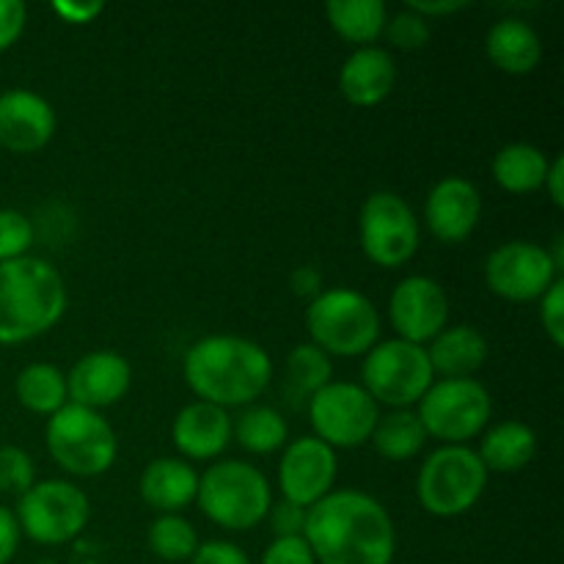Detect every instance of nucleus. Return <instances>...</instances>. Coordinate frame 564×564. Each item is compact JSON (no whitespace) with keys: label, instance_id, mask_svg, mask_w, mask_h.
Wrapping results in <instances>:
<instances>
[{"label":"nucleus","instance_id":"f257e3e1","mask_svg":"<svg viewBox=\"0 0 564 564\" xmlns=\"http://www.w3.org/2000/svg\"><path fill=\"white\" fill-rule=\"evenodd\" d=\"M303 540L317 564H394L397 529L389 510L364 490H330L308 507Z\"/></svg>","mask_w":564,"mask_h":564},{"label":"nucleus","instance_id":"f03ea898","mask_svg":"<svg viewBox=\"0 0 564 564\" xmlns=\"http://www.w3.org/2000/svg\"><path fill=\"white\" fill-rule=\"evenodd\" d=\"M182 375L202 402L229 408H248L273 383V358L246 336H204L182 361Z\"/></svg>","mask_w":564,"mask_h":564},{"label":"nucleus","instance_id":"7ed1b4c3","mask_svg":"<svg viewBox=\"0 0 564 564\" xmlns=\"http://www.w3.org/2000/svg\"><path fill=\"white\" fill-rule=\"evenodd\" d=\"M66 303L64 279L47 259L0 262V345H25L53 330Z\"/></svg>","mask_w":564,"mask_h":564},{"label":"nucleus","instance_id":"20e7f679","mask_svg":"<svg viewBox=\"0 0 564 564\" xmlns=\"http://www.w3.org/2000/svg\"><path fill=\"white\" fill-rule=\"evenodd\" d=\"M198 510L226 532H251L268 518L273 488L253 463L218 460L198 474Z\"/></svg>","mask_w":564,"mask_h":564},{"label":"nucleus","instance_id":"39448f33","mask_svg":"<svg viewBox=\"0 0 564 564\" xmlns=\"http://www.w3.org/2000/svg\"><path fill=\"white\" fill-rule=\"evenodd\" d=\"M306 330L325 356H367L380 339V312L358 290L334 286L308 303Z\"/></svg>","mask_w":564,"mask_h":564},{"label":"nucleus","instance_id":"423d86ee","mask_svg":"<svg viewBox=\"0 0 564 564\" xmlns=\"http://www.w3.org/2000/svg\"><path fill=\"white\" fill-rule=\"evenodd\" d=\"M488 468L471 446H438L424 457L416 499L435 518H460L479 505L488 488Z\"/></svg>","mask_w":564,"mask_h":564},{"label":"nucleus","instance_id":"0eeeda50","mask_svg":"<svg viewBox=\"0 0 564 564\" xmlns=\"http://www.w3.org/2000/svg\"><path fill=\"white\" fill-rule=\"evenodd\" d=\"M47 452L66 474L80 479L110 471L119 455V441L108 419L91 408L66 402L47 419L44 427Z\"/></svg>","mask_w":564,"mask_h":564},{"label":"nucleus","instance_id":"6e6552de","mask_svg":"<svg viewBox=\"0 0 564 564\" xmlns=\"http://www.w3.org/2000/svg\"><path fill=\"white\" fill-rule=\"evenodd\" d=\"M419 422L441 446H468L494 416V397L477 378L433 380L419 400Z\"/></svg>","mask_w":564,"mask_h":564},{"label":"nucleus","instance_id":"1a4fd4ad","mask_svg":"<svg viewBox=\"0 0 564 564\" xmlns=\"http://www.w3.org/2000/svg\"><path fill=\"white\" fill-rule=\"evenodd\" d=\"M435 375L430 367L427 350L402 339L378 341L364 356L361 386L378 405L391 411H405L419 405Z\"/></svg>","mask_w":564,"mask_h":564},{"label":"nucleus","instance_id":"9d476101","mask_svg":"<svg viewBox=\"0 0 564 564\" xmlns=\"http://www.w3.org/2000/svg\"><path fill=\"white\" fill-rule=\"evenodd\" d=\"M20 532L39 545H66L80 538L91 518V501L66 479L33 482L14 510Z\"/></svg>","mask_w":564,"mask_h":564},{"label":"nucleus","instance_id":"9b49d317","mask_svg":"<svg viewBox=\"0 0 564 564\" xmlns=\"http://www.w3.org/2000/svg\"><path fill=\"white\" fill-rule=\"evenodd\" d=\"M358 242L367 259L378 268H402L411 262L422 242V226L411 204L391 191H375L361 204Z\"/></svg>","mask_w":564,"mask_h":564},{"label":"nucleus","instance_id":"f8f14e48","mask_svg":"<svg viewBox=\"0 0 564 564\" xmlns=\"http://www.w3.org/2000/svg\"><path fill=\"white\" fill-rule=\"evenodd\" d=\"M306 411L314 438L328 444L334 452L358 449L367 444L380 419L378 402L364 391L361 383L350 380H330L308 400Z\"/></svg>","mask_w":564,"mask_h":564},{"label":"nucleus","instance_id":"ddd939ff","mask_svg":"<svg viewBox=\"0 0 564 564\" xmlns=\"http://www.w3.org/2000/svg\"><path fill=\"white\" fill-rule=\"evenodd\" d=\"M560 279L549 248L532 240H510L485 259V284L501 301L534 303Z\"/></svg>","mask_w":564,"mask_h":564},{"label":"nucleus","instance_id":"4468645a","mask_svg":"<svg viewBox=\"0 0 564 564\" xmlns=\"http://www.w3.org/2000/svg\"><path fill=\"white\" fill-rule=\"evenodd\" d=\"M389 319L397 339L424 347L449 325V297L430 275H408L391 292Z\"/></svg>","mask_w":564,"mask_h":564},{"label":"nucleus","instance_id":"2eb2a0df","mask_svg":"<svg viewBox=\"0 0 564 564\" xmlns=\"http://www.w3.org/2000/svg\"><path fill=\"white\" fill-rule=\"evenodd\" d=\"M336 474H339V460L328 444L314 435L290 441L279 463L281 499L308 510L334 490Z\"/></svg>","mask_w":564,"mask_h":564},{"label":"nucleus","instance_id":"dca6fc26","mask_svg":"<svg viewBox=\"0 0 564 564\" xmlns=\"http://www.w3.org/2000/svg\"><path fill=\"white\" fill-rule=\"evenodd\" d=\"M482 218V196L466 176H444L424 202V226L444 246L466 242Z\"/></svg>","mask_w":564,"mask_h":564},{"label":"nucleus","instance_id":"f3484780","mask_svg":"<svg viewBox=\"0 0 564 564\" xmlns=\"http://www.w3.org/2000/svg\"><path fill=\"white\" fill-rule=\"evenodd\" d=\"M132 383V367L121 352L116 350H94L86 352L75 367L66 372V394L72 405L102 408L116 405L127 397Z\"/></svg>","mask_w":564,"mask_h":564},{"label":"nucleus","instance_id":"a211bd4d","mask_svg":"<svg viewBox=\"0 0 564 564\" xmlns=\"http://www.w3.org/2000/svg\"><path fill=\"white\" fill-rule=\"evenodd\" d=\"M53 135L55 110L47 99L28 88L0 94V147L14 154H36Z\"/></svg>","mask_w":564,"mask_h":564},{"label":"nucleus","instance_id":"6ab92c4d","mask_svg":"<svg viewBox=\"0 0 564 564\" xmlns=\"http://www.w3.org/2000/svg\"><path fill=\"white\" fill-rule=\"evenodd\" d=\"M171 441L182 460H215L231 444V416L229 411L209 402H191L182 408L171 424Z\"/></svg>","mask_w":564,"mask_h":564},{"label":"nucleus","instance_id":"aec40b11","mask_svg":"<svg viewBox=\"0 0 564 564\" xmlns=\"http://www.w3.org/2000/svg\"><path fill=\"white\" fill-rule=\"evenodd\" d=\"M394 55L383 47H358L339 69V91L356 108H375L394 91Z\"/></svg>","mask_w":564,"mask_h":564},{"label":"nucleus","instance_id":"412c9836","mask_svg":"<svg viewBox=\"0 0 564 564\" xmlns=\"http://www.w3.org/2000/svg\"><path fill=\"white\" fill-rule=\"evenodd\" d=\"M138 494L160 516H180L196 501L198 471L182 457H158L141 471Z\"/></svg>","mask_w":564,"mask_h":564},{"label":"nucleus","instance_id":"4be33fe9","mask_svg":"<svg viewBox=\"0 0 564 564\" xmlns=\"http://www.w3.org/2000/svg\"><path fill=\"white\" fill-rule=\"evenodd\" d=\"M424 350L433 375H438L441 380L474 378L490 356V345L482 330L466 323L446 325Z\"/></svg>","mask_w":564,"mask_h":564},{"label":"nucleus","instance_id":"5701e85b","mask_svg":"<svg viewBox=\"0 0 564 564\" xmlns=\"http://www.w3.org/2000/svg\"><path fill=\"white\" fill-rule=\"evenodd\" d=\"M485 53L505 75H532L543 61V39L521 17H505L488 31Z\"/></svg>","mask_w":564,"mask_h":564},{"label":"nucleus","instance_id":"b1692460","mask_svg":"<svg viewBox=\"0 0 564 564\" xmlns=\"http://www.w3.org/2000/svg\"><path fill=\"white\" fill-rule=\"evenodd\" d=\"M477 455L488 474L523 471L538 455V435L529 424L516 422V419L499 422L482 435Z\"/></svg>","mask_w":564,"mask_h":564},{"label":"nucleus","instance_id":"393cba45","mask_svg":"<svg viewBox=\"0 0 564 564\" xmlns=\"http://www.w3.org/2000/svg\"><path fill=\"white\" fill-rule=\"evenodd\" d=\"M549 165L551 160L543 149H538L534 143L516 141L496 152L490 174L501 191L512 193V196H529V193L543 191Z\"/></svg>","mask_w":564,"mask_h":564},{"label":"nucleus","instance_id":"a878e982","mask_svg":"<svg viewBox=\"0 0 564 564\" xmlns=\"http://www.w3.org/2000/svg\"><path fill=\"white\" fill-rule=\"evenodd\" d=\"M330 28L339 39L358 47H375L389 22L383 0H330L325 6Z\"/></svg>","mask_w":564,"mask_h":564},{"label":"nucleus","instance_id":"bb28decb","mask_svg":"<svg viewBox=\"0 0 564 564\" xmlns=\"http://www.w3.org/2000/svg\"><path fill=\"white\" fill-rule=\"evenodd\" d=\"M334 380V364L330 356H325L319 347H314L312 341L306 345H297L295 350L286 356L284 364V400L290 402V408H306L308 400L317 394L319 389Z\"/></svg>","mask_w":564,"mask_h":564},{"label":"nucleus","instance_id":"cd10ccee","mask_svg":"<svg viewBox=\"0 0 564 564\" xmlns=\"http://www.w3.org/2000/svg\"><path fill=\"white\" fill-rule=\"evenodd\" d=\"M427 430L419 422L416 411L405 408V411L380 413L369 444L375 446V452H378L383 460L405 463L413 460V457L427 446Z\"/></svg>","mask_w":564,"mask_h":564},{"label":"nucleus","instance_id":"c85d7f7f","mask_svg":"<svg viewBox=\"0 0 564 564\" xmlns=\"http://www.w3.org/2000/svg\"><path fill=\"white\" fill-rule=\"evenodd\" d=\"M14 394L17 402L25 411L50 419L69 402V394H66V372H61L55 364H28L17 375Z\"/></svg>","mask_w":564,"mask_h":564},{"label":"nucleus","instance_id":"c756f323","mask_svg":"<svg viewBox=\"0 0 564 564\" xmlns=\"http://www.w3.org/2000/svg\"><path fill=\"white\" fill-rule=\"evenodd\" d=\"M231 438L251 455H273L290 444V427L275 408L253 402L231 422Z\"/></svg>","mask_w":564,"mask_h":564},{"label":"nucleus","instance_id":"7c9ffc66","mask_svg":"<svg viewBox=\"0 0 564 564\" xmlns=\"http://www.w3.org/2000/svg\"><path fill=\"white\" fill-rule=\"evenodd\" d=\"M149 549L163 562H191L198 549V534L187 518L182 516H160L149 527Z\"/></svg>","mask_w":564,"mask_h":564},{"label":"nucleus","instance_id":"2f4dec72","mask_svg":"<svg viewBox=\"0 0 564 564\" xmlns=\"http://www.w3.org/2000/svg\"><path fill=\"white\" fill-rule=\"evenodd\" d=\"M36 240L33 220L20 209H0V262L22 259Z\"/></svg>","mask_w":564,"mask_h":564},{"label":"nucleus","instance_id":"473e14b6","mask_svg":"<svg viewBox=\"0 0 564 564\" xmlns=\"http://www.w3.org/2000/svg\"><path fill=\"white\" fill-rule=\"evenodd\" d=\"M383 36L389 39L391 47L405 50V53H416V50L427 47L430 44V39H433V25H430V20L419 17L416 11L405 9L400 11V14L389 17Z\"/></svg>","mask_w":564,"mask_h":564},{"label":"nucleus","instance_id":"72a5a7b5","mask_svg":"<svg viewBox=\"0 0 564 564\" xmlns=\"http://www.w3.org/2000/svg\"><path fill=\"white\" fill-rule=\"evenodd\" d=\"M36 482V466L20 446H0V494L22 496Z\"/></svg>","mask_w":564,"mask_h":564},{"label":"nucleus","instance_id":"f704fd0d","mask_svg":"<svg viewBox=\"0 0 564 564\" xmlns=\"http://www.w3.org/2000/svg\"><path fill=\"white\" fill-rule=\"evenodd\" d=\"M540 323H543L545 336L556 350L564 347V279L554 281L551 290L540 297Z\"/></svg>","mask_w":564,"mask_h":564},{"label":"nucleus","instance_id":"c9c22d12","mask_svg":"<svg viewBox=\"0 0 564 564\" xmlns=\"http://www.w3.org/2000/svg\"><path fill=\"white\" fill-rule=\"evenodd\" d=\"M306 512L303 507L292 505V501L281 499L273 501L268 510L270 529H273V538H303V529H306Z\"/></svg>","mask_w":564,"mask_h":564},{"label":"nucleus","instance_id":"e433bc0d","mask_svg":"<svg viewBox=\"0 0 564 564\" xmlns=\"http://www.w3.org/2000/svg\"><path fill=\"white\" fill-rule=\"evenodd\" d=\"M259 564H317L303 538H273Z\"/></svg>","mask_w":564,"mask_h":564},{"label":"nucleus","instance_id":"4c0bfd02","mask_svg":"<svg viewBox=\"0 0 564 564\" xmlns=\"http://www.w3.org/2000/svg\"><path fill=\"white\" fill-rule=\"evenodd\" d=\"M25 22L28 9L22 0H0V53L20 42Z\"/></svg>","mask_w":564,"mask_h":564},{"label":"nucleus","instance_id":"58836bf2","mask_svg":"<svg viewBox=\"0 0 564 564\" xmlns=\"http://www.w3.org/2000/svg\"><path fill=\"white\" fill-rule=\"evenodd\" d=\"M191 564H253V562L240 545L229 543V540H207V543H198L196 554L191 556Z\"/></svg>","mask_w":564,"mask_h":564},{"label":"nucleus","instance_id":"ea45409f","mask_svg":"<svg viewBox=\"0 0 564 564\" xmlns=\"http://www.w3.org/2000/svg\"><path fill=\"white\" fill-rule=\"evenodd\" d=\"M20 523L9 507H0V564H9L20 551Z\"/></svg>","mask_w":564,"mask_h":564},{"label":"nucleus","instance_id":"a19ab883","mask_svg":"<svg viewBox=\"0 0 564 564\" xmlns=\"http://www.w3.org/2000/svg\"><path fill=\"white\" fill-rule=\"evenodd\" d=\"M53 14L61 17L69 25H88V22L97 20V14H102L105 6L102 3H72V0H55Z\"/></svg>","mask_w":564,"mask_h":564},{"label":"nucleus","instance_id":"79ce46f5","mask_svg":"<svg viewBox=\"0 0 564 564\" xmlns=\"http://www.w3.org/2000/svg\"><path fill=\"white\" fill-rule=\"evenodd\" d=\"M290 286H292V295L312 303L314 297L323 292V273H319L317 268H312V264H301L297 270H292Z\"/></svg>","mask_w":564,"mask_h":564},{"label":"nucleus","instance_id":"37998d69","mask_svg":"<svg viewBox=\"0 0 564 564\" xmlns=\"http://www.w3.org/2000/svg\"><path fill=\"white\" fill-rule=\"evenodd\" d=\"M405 9L416 11L419 17H424V20H435V17H449V14H457V11L468 9L466 0H408Z\"/></svg>","mask_w":564,"mask_h":564},{"label":"nucleus","instance_id":"c03bdc74","mask_svg":"<svg viewBox=\"0 0 564 564\" xmlns=\"http://www.w3.org/2000/svg\"><path fill=\"white\" fill-rule=\"evenodd\" d=\"M543 191L549 193L551 204L556 209L564 207V158H554L549 165V174H545Z\"/></svg>","mask_w":564,"mask_h":564}]
</instances>
